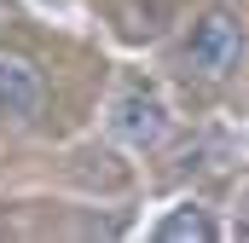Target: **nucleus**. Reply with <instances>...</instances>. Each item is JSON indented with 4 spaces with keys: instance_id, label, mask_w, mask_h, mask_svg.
<instances>
[{
    "instance_id": "nucleus-1",
    "label": "nucleus",
    "mask_w": 249,
    "mask_h": 243,
    "mask_svg": "<svg viewBox=\"0 0 249 243\" xmlns=\"http://www.w3.org/2000/svg\"><path fill=\"white\" fill-rule=\"evenodd\" d=\"M105 133L122 151H162L168 133H174V110H168L162 87L145 81V75H122L110 104H105Z\"/></svg>"
},
{
    "instance_id": "nucleus-2",
    "label": "nucleus",
    "mask_w": 249,
    "mask_h": 243,
    "mask_svg": "<svg viewBox=\"0 0 249 243\" xmlns=\"http://www.w3.org/2000/svg\"><path fill=\"white\" fill-rule=\"evenodd\" d=\"M238 64H244V17L226 12V6L197 12L186 23V41H180V69H186L191 81L214 87V81H226Z\"/></svg>"
},
{
    "instance_id": "nucleus-4",
    "label": "nucleus",
    "mask_w": 249,
    "mask_h": 243,
    "mask_svg": "<svg viewBox=\"0 0 249 243\" xmlns=\"http://www.w3.org/2000/svg\"><path fill=\"white\" fill-rule=\"evenodd\" d=\"M151 238L157 243H214V238H226V232H220V220H214L203 203H174V208L151 226Z\"/></svg>"
},
{
    "instance_id": "nucleus-6",
    "label": "nucleus",
    "mask_w": 249,
    "mask_h": 243,
    "mask_svg": "<svg viewBox=\"0 0 249 243\" xmlns=\"http://www.w3.org/2000/svg\"><path fill=\"white\" fill-rule=\"evenodd\" d=\"M238 238H249V214H244V220H238Z\"/></svg>"
},
{
    "instance_id": "nucleus-5",
    "label": "nucleus",
    "mask_w": 249,
    "mask_h": 243,
    "mask_svg": "<svg viewBox=\"0 0 249 243\" xmlns=\"http://www.w3.org/2000/svg\"><path fill=\"white\" fill-rule=\"evenodd\" d=\"M162 17H168V0H116V29L122 41H157L162 35Z\"/></svg>"
},
{
    "instance_id": "nucleus-3",
    "label": "nucleus",
    "mask_w": 249,
    "mask_h": 243,
    "mask_svg": "<svg viewBox=\"0 0 249 243\" xmlns=\"http://www.w3.org/2000/svg\"><path fill=\"white\" fill-rule=\"evenodd\" d=\"M47 110V75L41 64L0 47V122H41Z\"/></svg>"
}]
</instances>
